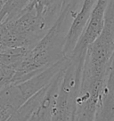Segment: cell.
Here are the masks:
<instances>
[{
  "mask_svg": "<svg viewBox=\"0 0 114 121\" xmlns=\"http://www.w3.org/2000/svg\"><path fill=\"white\" fill-rule=\"evenodd\" d=\"M85 54L70 56L50 109L49 121H72Z\"/></svg>",
  "mask_w": 114,
  "mask_h": 121,
  "instance_id": "2",
  "label": "cell"
},
{
  "mask_svg": "<svg viewBox=\"0 0 114 121\" xmlns=\"http://www.w3.org/2000/svg\"><path fill=\"white\" fill-rule=\"evenodd\" d=\"M55 96L53 88H48L40 104L36 109L28 121H49L50 109Z\"/></svg>",
  "mask_w": 114,
  "mask_h": 121,
  "instance_id": "6",
  "label": "cell"
},
{
  "mask_svg": "<svg viewBox=\"0 0 114 121\" xmlns=\"http://www.w3.org/2000/svg\"><path fill=\"white\" fill-rule=\"evenodd\" d=\"M46 90H47V86L42 88L41 90L38 91L37 94H35L32 97H31L6 121H28V119L31 117V116L42 102L46 95Z\"/></svg>",
  "mask_w": 114,
  "mask_h": 121,
  "instance_id": "4",
  "label": "cell"
},
{
  "mask_svg": "<svg viewBox=\"0 0 114 121\" xmlns=\"http://www.w3.org/2000/svg\"><path fill=\"white\" fill-rule=\"evenodd\" d=\"M31 2V0H6L0 9V23L15 18Z\"/></svg>",
  "mask_w": 114,
  "mask_h": 121,
  "instance_id": "5",
  "label": "cell"
},
{
  "mask_svg": "<svg viewBox=\"0 0 114 121\" xmlns=\"http://www.w3.org/2000/svg\"><path fill=\"white\" fill-rule=\"evenodd\" d=\"M14 72L15 70L11 69L0 68V92L12 85Z\"/></svg>",
  "mask_w": 114,
  "mask_h": 121,
  "instance_id": "7",
  "label": "cell"
},
{
  "mask_svg": "<svg viewBox=\"0 0 114 121\" xmlns=\"http://www.w3.org/2000/svg\"><path fill=\"white\" fill-rule=\"evenodd\" d=\"M74 4H70L61 12L36 45L29 50L25 58L16 69L12 85L23 82L38 73L52 66L64 55V45L70 23L69 17L75 11Z\"/></svg>",
  "mask_w": 114,
  "mask_h": 121,
  "instance_id": "1",
  "label": "cell"
},
{
  "mask_svg": "<svg viewBox=\"0 0 114 121\" xmlns=\"http://www.w3.org/2000/svg\"><path fill=\"white\" fill-rule=\"evenodd\" d=\"M97 0H84L80 6L79 12L73 15V20L70 24L68 32L66 35V41L64 45V55L70 57V53L74 49L77 42L83 32L88 20L90 16L93 8Z\"/></svg>",
  "mask_w": 114,
  "mask_h": 121,
  "instance_id": "3",
  "label": "cell"
}]
</instances>
